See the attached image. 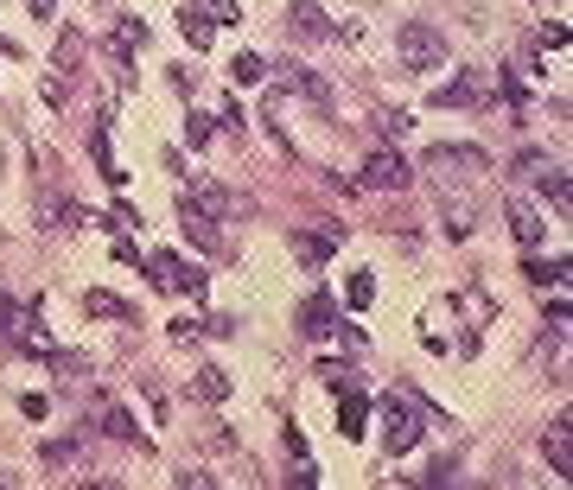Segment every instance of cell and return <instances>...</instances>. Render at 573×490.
<instances>
[{
  "label": "cell",
  "mask_w": 573,
  "mask_h": 490,
  "mask_svg": "<svg viewBox=\"0 0 573 490\" xmlns=\"http://www.w3.org/2000/svg\"><path fill=\"white\" fill-rule=\"evenodd\" d=\"M395 58L408 70H440L446 64V32H433L427 20H402L395 26Z\"/></svg>",
  "instance_id": "1"
},
{
  "label": "cell",
  "mask_w": 573,
  "mask_h": 490,
  "mask_svg": "<svg viewBox=\"0 0 573 490\" xmlns=\"http://www.w3.org/2000/svg\"><path fill=\"white\" fill-rule=\"evenodd\" d=\"M484 102H497V70H465L433 90V109H484Z\"/></svg>",
  "instance_id": "2"
},
{
  "label": "cell",
  "mask_w": 573,
  "mask_h": 490,
  "mask_svg": "<svg viewBox=\"0 0 573 490\" xmlns=\"http://www.w3.org/2000/svg\"><path fill=\"white\" fill-rule=\"evenodd\" d=\"M382 420H389V427H382V446H389V459H402V452H414L421 446V433H427V420L414 414V401H382Z\"/></svg>",
  "instance_id": "3"
},
{
  "label": "cell",
  "mask_w": 573,
  "mask_h": 490,
  "mask_svg": "<svg viewBox=\"0 0 573 490\" xmlns=\"http://www.w3.org/2000/svg\"><path fill=\"white\" fill-rule=\"evenodd\" d=\"M147 280H153V287H166V293H191V300H204V287H211V280H204V268H185L172 249L147 255Z\"/></svg>",
  "instance_id": "4"
},
{
  "label": "cell",
  "mask_w": 573,
  "mask_h": 490,
  "mask_svg": "<svg viewBox=\"0 0 573 490\" xmlns=\"http://www.w3.org/2000/svg\"><path fill=\"white\" fill-rule=\"evenodd\" d=\"M427 166L440 172V179H478V172L491 166V153L465 147V140H459V147H446V140H440V147H427Z\"/></svg>",
  "instance_id": "5"
},
{
  "label": "cell",
  "mask_w": 573,
  "mask_h": 490,
  "mask_svg": "<svg viewBox=\"0 0 573 490\" xmlns=\"http://www.w3.org/2000/svg\"><path fill=\"white\" fill-rule=\"evenodd\" d=\"M408 179H414V166L402 160V153L382 147V153H370V160H363V179H357V185H370V191H402Z\"/></svg>",
  "instance_id": "6"
},
{
  "label": "cell",
  "mask_w": 573,
  "mask_h": 490,
  "mask_svg": "<svg viewBox=\"0 0 573 490\" xmlns=\"http://www.w3.org/2000/svg\"><path fill=\"white\" fill-rule=\"evenodd\" d=\"M179 230H185V242L191 249H204V255H223V230H217V217H204L198 204H179Z\"/></svg>",
  "instance_id": "7"
},
{
  "label": "cell",
  "mask_w": 573,
  "mask_h": 490,
  "mask_svg": "<svg viewBox=\"0 0 573 490\" xmlns=\"http://www.w3.org/2000/svg\"><path fill=\"white\" fill-rule=\"evenodd\" d=\"M96 427L109 433V440H121V446H141V452H147V433H141V420H134L128 408H121V401H102V408H96Z\"/></svg>",
  "instance_id": "8"
},
{
  "label": "cell",
  "mask_w": 573,
  "mask_h": 490,
  "mask_svg": "<svg viewBox=\"0 0 573 490\" xmlns=\"http://www.w3.org/2000/svg\"><path fill=\"white\" fill-rule=\"evenodd\" d=\"M287 249H293V261H306V268H325V261L338 255V230H325V236L293 230V236H287Z\"/></svg>",
  "instance_id": "9"
},
{
  "label": "cell",
  "mask_w": 573,
  "mask_h": 490,
  "mask_svg": "<svg viewBox=\"0 0 573 490\" xmlns=\"http://www.w3.org/2000/svg\"><path fill=\"white\" fill-rule=\"evenodd\" d=\"M300 331H306V338H332V331H338V306H332V293H312V300L300 306Z\"/></svg>",
  "instance_id": "10"
},
{
  "label": "cell",
  "mask_w": 573,
  "mask_h": 490,
  "mask_svg": "<svg viewBox=\"0 0 573 490\" xmlns=\"http://www.w3.org/2000/svg\"><path fill=\"white\" fill-rule=\"evenodd\" d=\"M185 198L198 204L204 217H217V223H223V217H236V198H230V191H223L217 179H191V191H185Z\"/></svg>",
  "instance_id": "11"
},
{
  "label": "cell",
  "mask_w": 573,
  "mask_h": 490,
  "mask_svg": "<svg viewBox=\"0 0 573 490\" xmlns=\"http://www.w3.org/2000/svg\"><path fill=\"white\" fill-rule=\"evenodd\" d=\"M90 153H96V172H102L109 185H128V166H121V160H115V147H109V115H102L96 128H90Z\"/></svg>",
  "instance_id": "12"
},
{
  "label": "cell",
  "mask_w": 573,
  "mask_h": 490,
  "mask_svg": "<svg viewBox=\"0 0 573 490\" xmlns=\"http://www.w3.org/2000/svg\"><path fill=\"white\" fill-rule=\"evenodd\" d=\"M338 433L344 440H363V433H370V408H363L357 389H338Z\"/></svg>",
  "instance_id": "13"
},
{
  "label": "cell",
  "mask_w": 573,
  "mask_h": 490,
  "mask_svg": "<svg viewBox=\"0 0 573 490\" xmlns=\"http://www.w3.org/2000/svg\"><path fill=\"white\" fill-rule=\"evenodd\" d=\"M293 20H287V32H300V39H332V20L319 13V0H293Z\"/></svg>",
  "instance_id": "14"
},
{
  "label": "cell",
  "mask_w": 573,
  "mask_h": 490,
  "mask_svg": "<svg viewBox=\"0 0 573 490\" xmlns=\"http://www.w3.org/2000/svg\"><path fill=\"white\" fill-rule=\"evenodd\" d=\"M542 452H548V465L561 471V478H567V471H573V420H567V414H561V420H554V427H548V440H542Z\"/></svg>",
  "instance_id": "15"
},
{
  "label": "cell",
  "mask_w": 573,
  "mask_h": 490,
  "mask_svg": "<svg viewBox=\"0 0 573 490\" xmlns=\"http://www.w3.org/2000/svg\"><path fill=\"white\" fill-rule=\"evenodd\" d=\"M83 312H96V319H115V325H128V319H134V306L121 300V293H102V287L83 293Z\"/></svg>",
  "instance_id": "16"
},
{
  "label": "cell",
  "mask_w": 573,
  "mask_h": 490,
  "mask_svg": "<svg viewBox=\"0 0 573 490\" xmlns=\"http://www.w3.org/2000/svg\"><path fill=\"white\" fill-rule=\"evenodd\" d=\"M179 32L191 39V51H204V45H211V13H204V7H191V0H185V7H179Z\"/></svg>",
  "instance_id": "17"
},
{
  "label": "cell",
  "mask_w": 573,
  "mask_h": 490,
  "mask_svg": "<svg viewBox=\"0 0 573 490\" xmlns=\"http://www.w3.org/2000/svg\"><path fill=\"white\" fill-rule=\"evenodd\" d=\"M510 230H516V242H523V249H535V242H542V217H535V204H523V198L510 204Z\"/></svg>",
  "instance_id": "18"
},
{
  "label": "cell",
  "mask_w": 573,
  "mask_h": 490,
  "mask_svg": "<svg viewBox=\"0 0 573 490\" xmlns=\"http://www.w3.org/2000/svg\"><path fill=\"white\" fill-rule=\"evenodd\" d=\"M293 90H300L319 115H332V83H325V77H312V70H293Z\"/></svg>",
  "instance_id": "19"
},
{
  "label": "cell",
  "mask_w": 573,
  "mask_h": 490,
  "mask_svg": "<svg viewBox=\"0 0 573 490\" xmlns=\"http://www.w3.org/2000/svg\"><path fill=\"white\" fill-rule=\"evenodd\" d=\"M262 77H268V64L255 58V51H236V58H230V83H236V90H249V83H262Z\"/></svg>",
  "instance_id": "20"
},
{
  "label": "cell",
  "mask_w": 573,
  "mask_h": 490,
  "mask_svg": "<svg viewBox=\"0 0 573 490\" xmlns=\"http://www.w3.org/2000/svg\"><path fill=\"white\" fill-rule=\"evenodd\" d=\"M191 395H198V401H230V376H223V370H198V376H191Z\"/></svg>",
  "instance_id": "21"
},
{
  "label": "cell",
  "mask_w": 573,
  "mask_h": 490,
  "mask_svg": "<svg viewBox=\"0 0 573 490\" xmlns=\"http://www.w3.org/2000/svg\"><path fill=\"white\" fill-rule=\"evenodd\" d=\"M45 223H51V230H77V223H83V204H71V198H45Z\"/></svg>",
  "instance_id": "22"
},
{
  "label": "cell",
  "mask_w": 573,
  "mask_h": 490,
  "mask_svg": "<svg viewBox=\"0 0 573 490\" xmlns=\"http://www.w3.org/2000/svg\"><path fill=\"white\" fill-rule=\"evenodd\" d=\"M523 274L535 280V287H561V280H567V261H535V255H529Z\"/></svg>",
  "instance_id": "23"
},
{
  "label": "cell",
  "mask_w": 573,
  "mask_h": 490,
  "mask_svg": "<svg viewBox=\"0 0 573 490\" xmlns=\"http://www.w3.org/2000/svg\"><path fill=\"white\" fill-rule=\"evenodd\" d=\"M344 300H351V312H370V300H376V280L357 268L351 280H344Z\"/></svg>",
  "instance_id": "24"
},
{
  "label": "cell",
  "mask_w": 573,
  "mask_h": 490,
  "mask_svg": "<svg viewBox=\"0 0 573 490\" xmlns=\"http://www.w3.org/2000/svg\"><path fill=\"white\" fill-rule=\"evenodd\" d=\"M535 179H542V198H548L554 210H567V172H561V166H542Z\"/></svg>",
  "instance_id": "25"
},
{
  "label": "cell",
  "mask_w": 573,
  "mask_h": 490,
  "mask_svg": "<svg viewBox=\"0 0 573 490\" xmlns=\"http://www.w3.org/2000/svg\"><path fill=\"white\" fill-rule=\"evenodd\" d=\"M77 51H83V39H77V32H64V39H58V58H51V70H58V77H71V70H77Z\"/></svg>",
  "instance_id": "26"
},
{
  "label": "cell",
  "mask_w": 573,
  "mask_h": 490,
  "mask_svg": "<svg viewBox=\"0 0 573 490\" xmlns=\"http://www.w3.org/2000/svg\"><path fill=\"white\" fill-rule=\"evenodd\" d=\"M376 128L389 134V140H402V134L414 128V115H408V109H382V115H376Z\"/></svg>",
  "instance_id": "27"
},
{
  "label": "cell",
  "mask_w": 573,
  "mask_h": 490,
  "mask_svg": "<svg viewBox=\"0 0 573 490\" xmlns=\"http://www.w3.org/2000/svg\"><path fill=\"white\" fill-rule=\"evenodd\" d=\"M198 7L211 13V26H236V20H242V7H236V0H198Z\"/></svg>",
  "instance_id": "28"
},
{
  "label": "cell",
  "mask_w": 573,
  "mask_h": 490,
  "mask_svg": "<svg viewBox=\"0 0 573 490\" xmlns=\"http://www.w3.org/2000/svg\"><path fill=\"white\" fill-rule=\"evenodd\" d=\"M39 459H45V465H77V446H71V440H51Z\"/></svg>",
  "instance_id": "29"
},
{
  "label": "cell",
  "mask_w": 573,
  "mask_h": 490,
  "mask_svg": "<svg viewBox=\"0 0 573 490\" xmlns=\"http://www.w3.org/2000/svg\"><path fill=\"white\" fill-rule=\"evenodd\" d=\"M185 140H191V147H211V121H204V115H185Z\"/></svg>",
  "instance_id": "30"
},
{
  "label": "cell",
  "mask_w": 573,
  "mask_h": 490,
  "mask_svg": "<svg viewBox=\"0 0 573 490\" xmlns=\"http://www.w3.org/2000/svg\"><path fill=\"white\" fill-rule=\"evenodd\" d=\"M51 363H58V376H83V370H90L77 350H51Z\"/></svg>",
  "instance_id": "31"
},
{
  "label": "cell",
  "mask_w": 573,
  "mask_h": 490,
  "mask_svg": "<svg viewBox=\"0 0 573 490\" xmlns=\"http://www.w3.org/2000/svg\"><path fill=\"white\" fill-rule=\"evenodd\" d=\"M13 325H20V306H13V300H7V293H0V344H7V338H13Z\"/></svg>",
  "instance_id": "32"
},
{
  "label": "cell",
  "mask_w": 573,
  "mask_h": 490,
  "mask_svg": "<svg viewBox=\"0 0 573 490\" xmlns=\"http://www.w3.org/2000/svg\"><path fill=\"white\" fill-rule=\"evenodd\" d=\"M20 414H26V420H45L51 401H45V395H20Z\"/></svg>",
  "instance_id": "33"
},
{
  "label": "cell",
  "mask_w": 573,
  "mask_h": 490,
  "mask_svg": "<svg viewBox=\"0 0 573 490\" xmlns=\"http://www.w3.org/2000/svg\"><path fill=\"white\" fill-rule=\"evenodd\" d=\"M32 13H39V20H51V13H58V0H26Z\"/></svg>",
  "instance_id": "34"
}]
</instances>
